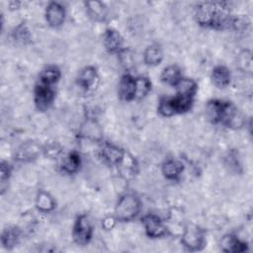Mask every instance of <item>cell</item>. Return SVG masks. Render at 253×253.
<instances>
[{
    "label": "cell",
    "mask_w": 253,
    "mask_h": 253,
    "mask_svg": "<svg viewBox=\"0 0 253 253\" xmlns=\"http://www.w3.org/2000/svg\"><path fill=\"white\" fill-rule=\"evenodd\" d=\"M194 16L200 26L216 31L231 29L235 17L224 1L201 2L196 6Z\"/></svg>",
    "instance_id": "obj_1"
},
{
    "label": "cell",
    "mask_w": 253,
    "mask_h": 253,
    "mask_svg": "<svg viewBox=\"0 0 253 253\" xmlns=\"http://www.w3.org/2000/svg\"><path fill=\"white\" fill-rule=\"evenodd\" d=\"M206 115L212 124H221L230 128H238L245 124V118L242 113L229 101L218 99L209 101L206 106Z\"/></svg>",
    "instance_id": "obj_2"
},
{
    "label": "cell",
    "mask_w": 253,
    "mask_h": 253,
    "mask_svg": "<svg viewBox=\"0 0 253 253\" xmlns=\"http://www.w3.org/2000/svg\"><path fill=\"white\" fill-rule=\"evenodd\" d=\"M141 210V201L133 193L122 195L115 208V216L118 221L127 222L134 219Z\"/></svg>",
    "instance_id": "obj_3"
},
{
    "label": "cell",
    "mask_w": 253,
    "mask_h": 253,
    "mask_svg": "<svg viewBox=\"0 0 253 253\" xmlns=\"http://www.w3.org/2000/svg\"><path fill=\"white\" fill-rule=\"evenodd\" d=\"M194 98L176 94L174 97H163L160 99L157 107L159 115L162 117H172L178 114H184L191 110Z\"/></svg>",
    "instance_id": "obj_4"
},
{
    "label": "cell",
    "mask_w": 253,
    "mask_h": 253,
    "mask_svg": "<svg viewBox=\"0 0 253 253\" xmlns=\"http://www.w3.org/2000/svg\"><path fill=\"white\" fill-rule=\"evenodd\" d=\"M181 243L188 251H201L206 245L205 229L195 223H187L182 231Z\"/></svg>",
    "instance_id": "obj_5"
},
{
    "label": "cell",
    "mask_w": 253,
    "mask_h": 253,
    "mask_svg": "<svg viewBox=\"0 0 253 253\" xmlns=\"http://www.w3.org/2000/svg\"><path fill=\"white\" fill-rule=\"evenodd\" d=\"M93 236V226L86 214H80L76 217L72 227V238L79 246L87 245Z\"/></svg>",
    "instance_id": "obj_6"
},
{
    "label": "cell",
    "mask_w": 253,
    "mask_h": 253,
    "mask_svg": "<svg viewBox=\"0 0 253 253\" xmlns=\"http://www.w3.org/2000/svg\"><path fill=\"white\" fill-rule=\"evenodd\" d=\"M55 99L53 86L38 82L34 89V103L41 112L47 111Z\"/></svg>",
    "instance_id": "obj_7"
},
{
    "label": "cell",
    "mask_w": 253,
    "mask_h": 253,
    "mask_svg": "<svg viewBox=\"0 0 253 253\" xmlns=\"http://www.w3.org/2000/svg\"><path fill=\"white\" fill-rule=\"evenodd\" d=\"M145 234L150 238H160L169 234L165 221L154 213H147L141 218Z\"/></svg>",
    "instance_id": "obj_8"
},
{
    "label": "cell",
    "mask_w": 253,
    "mask_h": 253,
    "mask_svg": "<svg viewBox=\"0 0 253 253\" xmlns=\"http://www.w3.org/2000/svg\"><path fill=\"white\" fill-rule=\"evenodd\" d=\"M65 8L58 2H49L45 8L44 17L47 25L51 28H59L65 21Z\"/></svg>",
    "instance_id": "obj_9"
},
{
    "label": "cell",
    "mask_w": 253,
    "mask_h": 253,
    "mask_svg": "<svg viewBox=\"0 0 253 253\" xmlns=\"http://www.w3.org/2000/svg\"><path fill=\"white\" fill-rule=\"evenodd\" d=\"M126 152V151L120 146L110 142H103L100 147V156L111 166H119L124 159Z\"/></svg>",
    "instance_id": "obj_10"
},
{
    "label": "cell",
    "mask_w": 253,
    "mask_h": 253,
    "mask_svg": "<svg viewBox=\"0 0 253 253\" xmlns=\"http://www.w3.org/2000/svg\"><path fill=\"white\" fill-rule=\"evenodd\" d=\"M77 85L84 91H90L96 88L99 82V75L94 66H85L77 76Z\"/></svg>",
    "instance_id": "obj_11"
},
{
    "label": "cell",
    "mask_w": 253,
    "mask_h": 253,
    "mask_svg": "<svg viewBox=\"0 0 253 253\" xmlns=\"http://www.w3.org/2000/svg\"><path fill=\"white\" fill-rule=\"evenodd\" d=\"M134 76L129 73L124 74L119 82V97L123 101L130 102L135 100V91H136V81Z\"/></svg>",
    "instance_id": "obj_12"
},
{
    "label": "cell",
    "mask_w": 253,
    "mask_h": 253,
    "mask_svg": "<svg viewBox=\"0 0 253 253\" xmlns=\"http://www.w3.org/2000/svg\"><path fill=\"white\" fill-rule=\"evenodd\" d=\"M103 43L110 53H120L124 49V39L122 35L114 30L107 29L103 35Z\"/></svg>",
    "instance_id": "obj_13"
},
{
    "label": "cell",
    "mask_w": 253,
    "mask_h": 253,
    "mask_svg": "<svg viewBox=\"0 0 253 253\" xmlns=\"http://www.w3.org/2000/svg\"><path fill=\"white\" fill-rule=\"evenodd\" d=\"M42 151V148L34 141H26L24 142L17 150L15 157L18 161L29 162L35 160Z\"/></svg>",
    "instance_id": "obj_14"
},
{
    "label": "cell",
    "mask_w": 253,
    "mask_h": 253,
    "mask_svg": "<svg viewBox=\"0 0 253 253\" xmlns=\"http://www.w3.org/2000/svg\"><path fill=\"white\" fill-rule=\"evenodd\" d=\"M221 249L228 253H241L248 250V244L245 241L240 240L234 234H225L220 241Z\"/></svg>",
    "instance_id": "obj_15"
},
{
    "label": "cell",
    "mask_w": 253,
    "mask_h": 253,
    "mask_svg": "<svg viewBox=\"0 0 253 253\" xmlns=\"http://www.w3.org/2000/svg\"><path fill=\"white\" fill-rule=\"evenodd\" d=\"M211 79L217 88H225L231 82V72L224 65H216L211 70Z\"/></svg>",
    "instance_id": "obj_16"
},
{
    "label": "cell",
    "mask_w": 253,
    "mask_h": 253,
    "mask_svg": "<svg viewBox=\"0 0 253 253\" xmlns=\"http://www.w3.org/2000/svg\"><path fill=\"white\" fill-rule=\"evenodd\" d=\"M161 171L163 176L168 180H178L184 171V165L182 162L175 159H167L163 162Z\"/></svg>",
    "instance_id": "obj_17"
},
{
    "label": "cell",
    "mask_w": 253,
    "mask_h": 253,
    "mask_svg": "<svg viewBox=\"0 0 253 253\" xmlns=\"http://www.w3.org/2000/svg\"><path fill=\"white\" fill-rule=\"evenodd\" d=\"M85 7L88 16L96 21L103 22L107 18V7L101 1H88L85 2Z\"/></svg>",
    "instance_id": "obj_18"
},
{
    "label": "cell",
    "mask_w": 253,
    "mask_h": 253,
    "mask_svg": "<svg viewBox=\"0 0 253 253\" xmlns=\"http://www.w3.org/2000/svg\"><path fill=\"white\" fill-rule=\"evenodd\" d=\"M163 50L158 44L148 45L143 52V61L146 65L149 66H156L160 64L163 60Z\"/></svg>",
    "instance_id": "obj_19"
},
{
    "label": "cell",
    "mask_w": 253,
    "mask_h": 253,
    "mask_svg": "<svg viewBox=\"0 0 253 253\" xmlns=\"http://www.w3.org/2000/svg\"><path fill=\"white\" fill-rule=\"evenodd\" d=\"M81 166V157L77 151L69 152L61 162V170L66 174H75L79 171Z\"/></svg>",
    "instance_id": "obj_20"
},
{
    "label": "cell",
    "mask_w": 253,
    "mask_h": 253,
    "mask_svg": "<svg viewBox=\"0 0 253 253\" xmlns=\"http://www.w3.org/2000/svg\"><path fill=\"white\" fill-rule=\"evenodd\" d=\"M20 236L21 230L17 226H9L2 231L1 244L5 249L11 250L18 244Z\"/></svg>",
    "instance_id": "obj_21"
},
{
    "label": "cell",
    "mask_w": 253,
    "mask_h": 253,
    "mask_svg": "<svg viewBox=\"0 0 253 253\" xmlns=\"http://www.w3.org/2000/svg\"><path fill=\"white\" fill-rule=\"evenodd\" d=\"M36 207L42 212H50L55 208V201L49 193L40 190L36 197Z\"/></svg>",
    "instance_id": "obj_22"
},
{
    "label": "cell",
    "mask_w": 253,
    "mask_h": 253,
    "mask_svg": "<svg viewBox=\"0 0 253 253\" xmlns=\"http://www.w3.org/2000/svg\"><path fill=\"white\" fill-rule=\"evenodd\" d=\"M182 77L183 76L181 73V69L175 64H170L166 66L162 70L160 75L161 81L172 87H175Z\"/></svg>",
    "instance_id": "obj_23"
},
{
    "label": "cell",
    "mask_w": 253,
    "mask_h": 253,
    "mask_svg": "<svg viewBox=\"0 0 253 253\" xmlns=\"http://www.w3.org/2000/svg\"><path fill=\"white\" fill-rule=\"evenodd\" d=\"M60 77H61L60 69L55 65H49L41 71L39 76V81L43 84L53 86L59 81Z\"/></svg>",
    "instance_id": "obj_24"
},
{
    "label": "cell",
    "mask_w": 253,
    "mask_h": 253,
    "mask_svg": "<svg viewBox=\"0 0 253 253\" xmlns=\"http://www.w3.org/2000/svg\"><path fill=\"white\" fill-rule=\"evenodd\" d=\"M175 88L177 89L176 94L194 98L198 90V84L195 80L191 78L182 77L178 82V84L175 86Z\"/></svg>",
    "instance_id": "obj_25"
},
{
    "label": "cell",
    "mask_w": 253,
    "mask_h": 253,
    "mask_svg": "<svg viewBox=\"0 0 253 253\" xmlns=\"http://www.w3.org/2000/svg\"><path fill=\"white\" fill-rule=\"evenodd\" d=\"M13 40L20 44H28L32 41V33L25 22L20 23L12 32Z\"/></svg>",
    "instance_id": "obj_26"
},
{
    "label": "cell",
    "mask_w": 253,
    "mask_h": 253,
    "mask_svg": "<svg viewBox=\"0 0 253 253\" xmlns=\"http://www.w3.org/2000/svg\"><path fill=\"white\" fill-rule=\"evenodd\" d=\"M135 81H136L135 100L143 99L151 91V87H152L151 81L147 77H144V76L136 77Z\"/></svg>",
    "instance_id": "obj_27"
},
{
    "label": "cell",
    "mask_w": 253,
    "mask_h": 253,
    "mask_svg": "<svg viewBox=\"0 0 253 253\" xmlns=\"http://www.w3.org/2000/svg\"><path fill=\"white\" fill-rule=\"evenodd\" d=\"M12 165L8 161H1L0 164V183H1V190L3 192L4 185L8 182L12 174Z\"/></svg>",
    "instance_id": "obj_28"
},
{
    "label": "cell",
    "mask_w": 253,
    "mask_h": 253,
    "mask_svg": "<svg viewBox=\"0 0 253 253\" xmlns=\"http://www.w3.org/2000/svg\"><path fill=\"white\" fill-rule=\"evenodd\" d=\"M238 65L245 71L251 72L252 69V57L251 53L247 50L241 52L238 56Z\"/></svg>",
    "instance_id": "obj_29"
},
{
    "label": "cell",
    "mask_w": 253,
    "mask_h": 253,
    "mask_svg": "<svg viewBox=\"0 0 253 253\" xmlns=\"http://www.w3.org/2000/svg\"><path fill=\"white\" fill-rule=\"evenodd\" d=\"M42 151L48 157H55L60 152V148L56 143H52V144H49V145H46L45 147H43Z\"/></svg>",
    "instance_id": "obj_30"
},
{
    "label": "cell",
    "mask_w": 253,
    "mask_h": 253,
    "mask_svg": "<svg viewBox=\"0 0 253 253\" xmlns=\"http://www.w3.org/2000/svg\"><path fill=\"white\" fill-rule=\"evenodd\" d=\"M117 221L118 220L115 215H108L102 220V227L106 230H111L115 227Z\"/></svg>",
    "instance_id": "obj_31"
}]
</instances>
